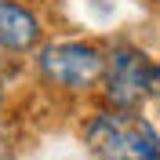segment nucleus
I'll list each match as a JSON object with an SVG mask.
<instances>
[{
  "mask_svg": "<svg viewBox=\"0 0 160 160\" xmlns=\"http://www.w3.org/2000/svg\"><path fill=\"white\" fill-rule=\"evenodd\" d=\"M88 146L98 160H160V135L131 109L98 113L88 124Z\"/></svg>",
  "mask_w": 160,
  "mask_h": 160,
  "instance_id": "obj_1",
  "label": "nucleus"
},
{
  "mask_svg": "<svg viewBox=\"0 0 160 160\" xmlns=\"http://www.w3.org/2000/svg\"><path fill=\"white\" fill-rule=\"evenodd\" d=\"M40 77L55 84L62 91H88L95 88L106 73V55L95 44H80V40H66V44H48L40 51Z\"/></svg>",
  "mask_w": 160,
  "mask_h": 160,
  "instance_id": "obj_2",
  "label": "nucleus"
},
{
  "mask_svg": "<svg viewBox=\"0 0 160 160\" xmlns=\"http://www.w3.org/2000/svg\"><path fill=\"white\" fill-rule=\"evenodd\" d=\"M149 69L153 62L135 48H117L106 58V98L113 109H135L142 98H149Z\"/></svg>",
  "mask_w": 160,
  "mask_h": 160,
  "instance_id": "obj_3",
  "label": "nucleus"
},
{
  "mask_svg": "<svg viewBox=\"0 0 160 160\" xmlns=\"http://www.w3.org/2000/svg\"><path fill=\"white\" fill-rule=\"evenodd\" d=\"M40 44V22L15 0H0V48L4 51H33Z\"/></svg>",
  "mask_w": 160,
  "mask_h": 160,
  "instance_id": "obj_4",
  "label": "nucleus"
},
{
  "mask_svg": "<svg viewBox=\"0 0 160 160\" xmlns=\"http://www.w3.org/2000/svg\"><path fill=\"white\" fill-rule=\"evenodd\" d=\"M149 98H160V66L153 62V69H149Z\"/></svg>",
  "mask_w": 160,
  "mask_h": 160,
  "instance_id": "obj_5",
  "label": "nucleus"
},
{
  "mask_svg": "<svg viewBox=\"0 0 160 160\" xmlns=\"http://www.w3.org/2000/svg\"><path fill=\"white\" fill-rule=\"evenodd\" d=\"M0 98H4V95H0Z\"/></svg>",
  "mask_w": 160,
  "mask_h": 160,
  "instance_id": "obj_6",
  "label": "nucleus"
}]
</instances>
